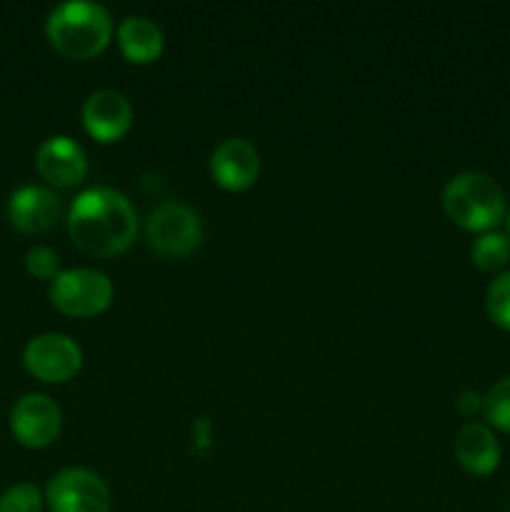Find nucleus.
<instances>
[{"mask_svg": "<svg viewBox=\"0 0 510 512\" xmlns=\"http://www.w3.org/2000/svg\"><path fill=\"white\" fill-rule=\"evenodd\" d=\"M145 238L160 258H185L203 243V220L190 205L170 200L148 215Z\"/></svg>", "mask_w": 510, "mask_h": 512, "instance_id": "nucleus-5", "label": "nucleus"}, {"mask_svg": "<svg viewBox=\"0 0 510 512\" xmlns=\"http://www.w3.org/2000/svg\"><path fill=\"white\" fill-rule=\"evenodd\" d=\"M35 168L53 188H75L88 175V155L78 140L68 135H50L35 153Z\"/></svg>", "mask_w": 510, "mask_h": 512, "instance_id": "nucleus-10", "label": "nucleus"}, {"mask_svg": "<svg viewBox=\"0 0 510 512\" xmlns=\"http://www.w3.org/2000/svg\"><path fill=\"white\" fill-rule=\"evenodd\" d=\"M25 270L35 280H50L53 283L60 273V258L48 245H33L25 255Z\"/></svg>", "mask_w": 510, "mask_h": 512, "instance_id": "nucleus-19", "label": "nucleus"}, {"mask_svg": "<svg viewBox=\"0 0 510 512\" xmlns=\"http://www.w3.org/2000/svg\"><path fill=\"white\" fill-rule=\"evenodd\" d=\"M115 38H118V48L123 58L133 65L155 63L165 48L160 25L155 20L145 18V15H128V18L120 20Z\"/></svg>", "mask_w": 510, "mask_h": 512, "instance_id": "nucleus-14", "label": "nucleus"}, {"mask_svg": "<svg viewBox=\"0 0 510 512\" xmlns=\"http://www.w3.org/2000/svg\"><path fill=\"white\" fill-rule=\"evenodd\" d=\"M485 310L493 325L510 333V270L495 275L493 283L485 290Z\"/></svg>", "mask_w": 510, "mask_h": 512, "instance_id": "nucleus-16", "label": "nucleus"}, {"mask_svg": "<svg viewBox=\"0 0 510 512\" xmlns=\"http://www.w3.org/2000/svg\"><path fill=\"white\" fill-rule=\"evenodd\" d=\"M23 365L35 380L60 385L73 380L83 368V350L63 333L35 335L23 350Z\"/></svg>", "mask_w": 510, "mask_h": 512, "instance_id": "nucleus-6", "label": "nucleus"}, {"mask_svg": "<svg viewBox=\"0 0 510 512\" xmlns=\"http://www.w3.org/2000/svg\"><path fill=\"white\" fill-rule=\"evenodd\" d=\"M455 408L465 418H473V415L483 413V395L475 393V390H463V393L455 398Z\"/></svg>", "mask_w": 510, "mask_h": 512, "instance_id": "nucleus-20", "label": "nucleus"}, {"mask_svg": "<svg viewBox=\"0 0 510 512\" xmlns=\"http://www.w3.org/2000/svg\"><path fill=\"white\" fill-rule=\"evenodd\" d=\"M45 35L68 60L98 58L113 38V18L100 3H63L48 15Z\"/></svg>", "mask_w": 510, "mask_h": 512, "instance_id": "nucleus-2", "label": "nucleus"}, {"mask_svg": "<svg viewBox=\"0 0 510 512\" xmlns=\"http://www.w3.org/2000/svg\"><path fill=\"white\" fill-rule=\"evenodd\" d=\"M210 175L218 188L243 193L253 188L260 175L258 148L248 138H228L210 155Z\"/></svg>", "mask_w": 510, "mask_h": 512, "instance_id": "nucleus-11", "label": "nucleus"}, {"mask_svg": "<svg viewBox=\"0 0 510 512\" xmlns=\"http://www.w3.org/2000/svg\"><path fill=\"white\" fill-rule=\"evenodd\" d=\"M470 260L480 273H503L510 263V238L498 230L483 233L470 248Z\"/></svg>", "mask_w": 510, "mask_h": 512, "instance_id": "nucleus-15", "label": "nucleus"}, {"mask_svg": "<svg viewBox=\"0 0 510 512\" xmlns=\"http://www.w3.org/2000/svg\"><path fill=\"white\" fill-rule=\"evenodd\" d=\"M63 213L58 193L45 185H23L8 200V220L25 235H43L55 228Z\"/></svg>", "mask_w": 510, "mask_h": 512, "instance_id": "nucleus-12", "label": "nucleus"}, {"mask_svg": "<svg viewBox=\"0 0 510 512\" xmlns=\"http://www.w3.org/2000/svg\"><path fill=\"white\" fill-rule=\"evenodd\" d=\"M455 460L473 478H488L500 465V443L485 423H468L455 435Z\"/></svg>", "mask_w": 510, "mask_h": 512, "instance_id": "nucleus-13", "label": "nucleus"}, {"mask_svg": "<svg viewBox=\"0 0 510 512\" xmlns=\"http://www.w3.org/2000/svg\"><path fill=\"white\" fill-rule=\"evenodd\" d=\"M483 415L488 428L510 433V375L498 380L483 398Z\"/></svg>", "mask_w": 510, "mask_h": 512, "instance_id": "nucleus-17", "label": "nucleus"}, {"mask_svg": "<svg viewBox=\"0 0 510 512\" xmlns=\"http://www.w3.org/2000/svg\"><path fill=\"white\" fill-rule=\"evenodd\" d=\"M443 210L450 223L468 233H490L505 220V193L490 175L458 173L443 188Z\"/></svg>", "mask_w": 510, "mask_h": 512, "instance_id": "nucleus-3", "label": "nucleus"}, {"mask_svg": "<svg viewBox=\"0 0 510 512\" xmlns=\"http://www.w3.org/2000/svg\"><path fill=\"white\" fill-rule=\"evenodd\" d=\"M505 235L510 238V208H508V213H505Z\"/></svg>", "mask_w": 510, "mask_h": 512, "instance_id": "nucleus-21", "label": "nucleus"}, {"mask_svg": "<svg viewBox=\"0 0 510 512\" xmlns=\"http://www.w3.org/2000/svg\"><path fill=\"white\" fill-rule=\"evenodd\" d=\"M68 233L88 258L123 255L138 235V213L128 195L115 188H88L70 203Z\"/></svg>", "mask_w": 510, "mask_h": 512, "instance_id": "nucleus-1", "label": "nucleus"}, {"mask_svg": "<svg viewBox=\"0 0 510 512\" xmlns=\"http://www.w3.org/2000/svg\"><path fill=\"white\" fill-rule=\"evenodd\" d=\"M83 128L98 143H118L133 128V105L113 88L95 90L83 103Z\"/></svg>", "mask_w": 510, "mask_h": 512, "instance_id": "nucleus-9", "label": "nucleus"}, {"mask_svg": "<svg viewBox=\"0 0 510 512\" xmlns=\"http://www.w3.org/2000/svg\"><path fill=\"white\" fill-rule=\"evenodd\" d=\"M113 283L95 268L60 270L50 283V303L68 318H95L113 305Z\"/></svg>", "mask_w": 510, "mask_h": 512, "instance_id": "nucleus-4", "label": "nucleus"}, {"mask_svg": "<svg viewBox=\"0 0 510 512\" xmlns=\"http://www.w3.org/2000/svg\"><path fill=\"white\" fill-rule=\"evenodd\" d=\"M63 415L58 403L43 393H28L10 410V433L23 448L43 450L58 440Z\"/></svg>", "mask_w": 510, "mask_h": 512, "instance_id": "nucleus-8", "label": "nucleus"}, {"mask_svg": "<svg viewBox=\"0 0 510 512\" xmlns=\"http://www.w3.org/2000/svg\"><path fill=\"white\" fill-rule=\"evenodd\" d=\"M0 512H43V495L33 483H18L0 495Z\"/></svg>", "mask_w": 510, "mask_h": 512, "instance_id": "nucleus-18", "label": "nucleus"}, {"mask_svg": "<svg viewBox=\"0 0 510 512\" xmlns=\"http://www.w3.org/2000/svg\"><path fill=\"white\" fill-rule=\"evenodd\" d=\"M50 512H110V490L100 475L85 468H65L45 488Z\"/></svg>", "mask_w": 510, "mask_h": 512, "instance_id": "nucleus-7", "label": "nucleus"}]
</instances>
